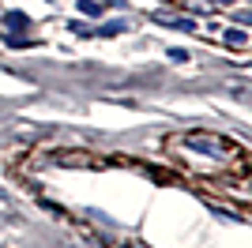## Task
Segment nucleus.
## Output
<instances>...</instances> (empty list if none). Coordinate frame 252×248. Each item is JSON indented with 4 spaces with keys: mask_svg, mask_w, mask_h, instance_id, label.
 <instances>
[{
    "mask_svg": "<svg viewBox=\"0 0 252 248\" xmlns=\"http://www.w3.org/2000/svg\"><path fill=\"white\" fill-rule=\"evenodd\" d=\"M226 41H230V45H241L245 34H241V31H230V34H226Z\"/></svg>",
    "mask_w": 252,
    "mask_h": 248,
    "instance_id": "obj_3",
    "label": "nucleus"
},
{
    "mask_svg": "<svg viewBox=\"0 0 252 248\" xmlns=\"http://www.w3.org/2000/svg\"><path fill=\"white\" fill-rule=\"evenodd\" d=\"M79 8H83L87 15H102V4H94V0H83V4H79Z\"/></svg>",
    "mask_w": 252,
    "mask_h": 248,
    "instance_id": "obj_2",
    "label": "nucleus"
},
{
    "mask_svg": "<svg viewBox=\"0 0 252 248\" xmlns=\"http://www.w3.org/2000/svg\"><path fill=\"white\" fill-rule=\"evenodd\" d=\"M222 4H230V0H222Z\"/></svg>",
    "mask_w": 252,
    "mask_h": 248,
    "instance_id": "obj_4",
    "label": "nucleus"
},
{
    "mask_svg": "<svg viewBox=\"0 0 252 248\" xmlns=\"http://www.w3.org/2000/svg\"><path fill=\"white\" fill-rule=\"evenodd\" d=\"M4 23H8V31H27V15H23V11H8Z\"/></svg>",
    "mask_w": 252,
    "mask_h": 248,
    "instance_id": "obj_1",
    "label": "nucleus"
}]
</instances>
